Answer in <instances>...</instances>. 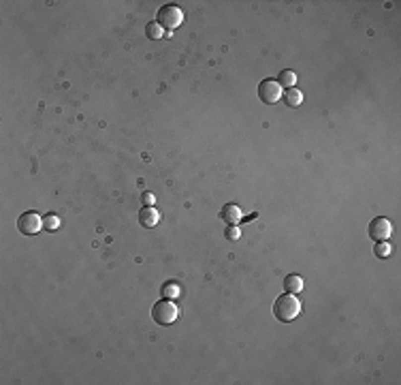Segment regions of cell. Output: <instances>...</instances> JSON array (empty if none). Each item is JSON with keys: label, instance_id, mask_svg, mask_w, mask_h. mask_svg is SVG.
Here are the masks:
<instances>
[{"label": "cell", "instance_id": "1", "mask_svg": "<svg viewBox=\"0 0 401 385\" xmlns=\"http://www.w3.org/2000/svg\"><path fill=\"white\" fill-rule=\"evenodd\" d=\"M299 312H301V302L295 293H284L273 302V315L282 323H288V321L297 319Z\"/></svg>", "mask_w": 401, "mask_h": 385}, {"label": "cell", "instance_id": "2", "mask_svg": "<svg viewBox=\"0 0 401 385\" xmlns=\"http://www.w3.org/2000/svg\"><path fill=\"white\" fill-rule=\"evenodd\" d=\"M152 319L156 321L158 325H171L177 321V306L171 302V299L162 297L160 302L154 304L152 308Z\"/></svg>", "mask_w": 401, "mask_h": 385}, {"label": "cell", "instance_id": "3", "mask_svg": "<svg viewBox=\"0 0 401 385\" xmlns=\"http://www.w3.org/2000/svg\"><path fill=\"white\" fill-rule=\"evenodd\" d=\"M184 21V11L177 4H164L160 6L158 15H156V24H160L162 28H169V30H175Z\"/></svg>", "mask_w": 401, "mask_h": 385}, {"label": "cell", "instance_id": "4", "mask_svg": "<svg viewBox=\"0 0 401 385\" xmlns=\"http://www.w3.org/2000/svg\"><path fill=\"white\" fill-rule=\"evenodd\" d=\"M282 95H284V90L275 80H263L259 86V96H261V101L267 103V105L277 103L282 98Z\"/></svg>", "mask_w": 401, "mask_h": 385}, {"label": "cell", "instance_id": "5", "mask_svg": "<svg viewBox=\"0 0 401 385\" xmlns=\"http://www.w3.org/2000/svg\"><path fill=\"white\" fill-rule=\"evenodd\" d=\"M17 229L24 235H34V233H39L43 229V218L39 216L37 212L28 210L17 218Z\"/></svg>", "mask_w": 401, "mask_h": 385}, {"label": "cell", "instance_id": "6", "mask_svg": "<svg viewBox=\"0 0 401 385\" xmlns=\"http://www.w3.org/2000/svg\"><path fill=\"white\" fill-rule=\"evenodd\" d=\"M391 233H393V223H391L389 218L378 216V218H374V220L369 223V235H371V240H376V242L389 240Z\"/></svg>", "mask_w": 401, "mask_h": 385}, {"label": "cell", "instance_id": "7", "mask_svg": "<svg viewBox=\"0 0 401 385\" xmlns=\"http://www.w3.org/2000/svg\"><path fill=\"white\" fill-rule=\"evenodd\" d=\"M160 214L154 205H143V210H139V225L145 227V229H152V227L158 225Z\"/></svg>", "mask_w": 401, "mask_h": 385}, {"label": "cell", "instance_id": "8", "mask_svg": "<svg viewBox=\"0 0 401 385\" xmlns=\"http://www.w3.org/2000/svg\"><path fill=\"white\" fill-rule=\"evenodd\" d=\"M220 218L224 220L226 225H237L239 220L243 218V212H241V208L237 203H226L224 208L220 210Z\"/></svg>", "mask_w": 401, "mask_h": 385}, {"label": "cell", "instance_id": "9", "mask_svg": "<svg viewBox=\"0 0 401 385\" xmlns=\"http://www.w3.org/2000/svg\"><path fill=\"white\" fill-rule=\"evenodd\" d=\"M284 289H286V293H299V291L303 289V278H301L299 274H290V276H286V281H284Z\"/></svg>", "mask_w": 401, "mask_h": 385}, {"label": "cell", "instance_id": "10", "mask_svg": "<svg viewBox=\"0 0 401 385\" xmlns=\"http://www.w3.org/2000/svg\"><path fill=\"white\" fill-rule=\"evenodd\" d=\"M282 96H284V101H286L288 107H299L301 103H303V92L297 90V88H288Z\"/></svg>", "mask_w": 401, "mask_h": 385}, {"label": "cell", "instance_id": "11", "mask_svg": "<svg viewBox=\"0 0 401 385\" xmlns=\"http://www.w3.org/2000/svg\"><path fill=\"white\" fill-rule=\"evenodd\" d=\"M374 253H376L378 259H389V257L393 255V246H391V242H389V240L378 242L376 248H374Z\"/></svg>", "mask_w": 401, "mask_h": 385}, {"label": "cell", "instance_id": "12", "mask_svg": "<svg viewBox=\"0 0 401 385\" xmlns=\"http://www.w3.org/2000/svg\"><path fill=\"white\" fill-rule=\"evenodd\" d=\"M277 84L282 86V88H295V84H297V75L292 73V71H282L280 73V77H277Z\"/></svg>", "mask_w": 401, "mask_h": 385}, {"label": "cell", "instance_id": "13", "mask_svg": "<svg viewBox=\"0 0 401 385\" xmlns=\"http://www.w3.org/2000/svg\"><path fill=\"white\" fill-rule=\"evenodd\" d=\"M180 293H182V289H180V285H177V283H164L162 285V295L167 297V299L180 297Z\"/></svg>", "mask_w": 401, "mask_h": 385}, {"label": "cell", "instance_id": "14", "mask_svg": "<svg viewBox=\"0 0 401 385\" xmlns=\"http://www.w3.org/2000/svg\"><path fill=\"white\" fill-rule=\"evenodd\" d=\"M162 32H164V28L160 24H156V21H149V24L145 26V34L149 39H154V41L162 39Z\"/></svg>", "mask_w": 401, "mask_h": 385}, {"label": "cell", "instance_id": "15", "mask_svg": "<svg viewBox=\"0 0 401 385\" xmlns=\"http://www.w3.org/2000/svg\"><path fill=\"white\" fill-rule=\"evenodd\" d=\"M60 227V218L56 216V214H47L45 218H43V229L47 231H56Z\"/></svg>", "mask_w": 401, "mask_h": 385}, {"label": "cell", "instance_id": "16", "mask_svg": "<svg viewBox=\"0 0 401 385\" xmlns=\"http://www.w3.org/2000/svg\"><path fill=\"white\" fill-rule=\"evenodd\" d=\"M224 235H226V240L235 242V240H239V238H241V229H239L237 225H228V227H226V231H224Z\"/></svg>", "mask_w": 401, "mask_h": 385}, {"label": "cell", "instance_id": "17", "mask_svg": "<svg viewBox=\"0 0 401 385\" xmlns=\"http://www.w3.org/2000/svg\"><path fill=\"white\" fill-rule=\"evenodd\" d=\"M141 199H143V203H145V205H154V195H152V192H143Z\"/></svg>", "mask_w": 401, "mask_h": 385}]
</instances>
